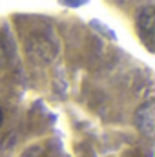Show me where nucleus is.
I'll return each instance as SVG.
<instances>
[{
    "label": "nucleus",
    "mask_w": 155,
    "mask_h": 157,
    "mask_svg": "<svg viewBox=\"0 0 155 157\" xmlns=\"http://www.w3.org/2000/svg\"><path fill=\"white\" fill-rule=\"evenodd\" d=\"M135 124L137 128L146 135L152 137L155 132V106L153 101H146L144 104L139 106V110L135 112Z\"/></svg>",
    "instance_id": "obj_2"
},
{
    "label": "nucleus",
    "mask_w": 155,
    "mask_h": 157,
    "mask_svg": "<svg viewBox=\"0 0 155 157\" xmlns=\"http://www.w3.org/2000/svg\"><path fill=\"white\" fill-rule=\"evenodd\" d=\"M64 6H70V7H78V6H82V4H86L88 0H60Z\"/></svg>",
    "instance_id": "obj_3"
},
{
    "label": "nucleus",
    "mask_w": 155,
    "mask_h": 157,
    "mask_svg": "<svg viewBox=\"0 0 155 157\" xmlns=\"http://www.w3.org/2000/svg\"><path fill=\"white\" fill-rule=\"evenodd\" d=\"M137 33L142 44L148 48V51H153V39H155V13L153 6H144L137 15Z\"/></svg>",
    "instance_id": "obj_1"
},
{
    "label": "nucleus",
    "mask_w": 155,
    "mask_h": 157,
    "mask_svg": "<svg viewBox=\"0 0 155 157\" xmlns=\"http://www.w3.org/2000/svg\"><path fill=\"white\" fill-rule=\"evenodd\" d=\"M4 59H6V55H4V49H2V46H0V64L4 62Z\"/></svg>",
    "instance_id": "obj_4"
},
{
    "label": "nucleus",
    "mask_w": 155,
    "mask_h": 157,
    "mask_svg": "<svg viewBox=\"0 0 155 157\" xmlns=\"http://www.w3.org/2000/svg\"><path fill=\"white\" fill-rule=\"evenodd\" d=\"M2 119H4V115H2V110H0V124H2Z\"/></svg>",
    "instance_id": "obj_5"
}]
</instances>
